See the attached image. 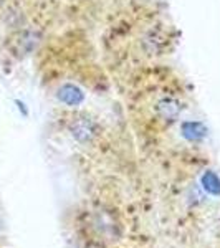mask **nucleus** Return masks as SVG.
Masks as SVG:
<instances>
[{"mask_svg":"<svg viewBox=\"0 0 220 248\" xmlns=\"http://www.w3.org/2000/svg\"><path fill=\"white\" fill-rule=\"evenodd\" d=\"M0 230H2V222H0Z\"/></svg>","mask_w":220,"mask_h":248,"instance_id":"0eeeda50","label":"nucleus"},{"mask_svg":"<svg viewBox=\"0 0 220 248\" xmlns=\"http://www.w3.org/2000/svg\"><path fill=\"white\" fill-rule=\"evenodd\" d=\"M5 2H7V0H0V7H2V5H5Z\"/></svg>","mask_w":220,"mask_h":248,"instance_id":"423d86ee","label":"nucleus"},{"mask_svg":"<svg viewBox=\"0 0 220 248\" xmlns=\"http://www.w3.org/2000/svg\"><path fill=\"white\" fill-rule=\"evenodd\" d=\"M182 136L186 139H189L190 142H199L207 136V129L202 123L187 121L182 124Z\"/></svg>","mask_w":220,"mask_h":248,"instance_id":"20e7f679","label":"nucleus"},{"mask_svg":"<svg viewBox=\"0 0 220 248\" xmlns=\"http://www.w3.org/2000/svg\"><path fill=\"white\" fill-rule=\"evenodd\" d=\"M57 98L63 105H66L70 108H77L85 101V93H83L77 85H73V83H66V85H63L58 90Z\"/></svg>","mask_w":220,"mask_h":248,"instance_id":"7ed1b4c3","label":"nucleus"},{"mask_svg":"<svg viewBox=\"0 0 220 248\" xmlns=\"http://www.w3.org/2000/svg\"><path fill=\"white\" fill-rule=\"evenodd\" d=\"M201 182H202L204 190H205L207 194L219 197V195H220V177L215 174L214 170H205V172H204Z\"/></svg>","mask_w":220,"mask_h":248,"instance_id":"39448f33","label":"nucleus"},{"mask_svg":"<svg viewBox=\"0 0 220 248\" xmlns=\"http://www.w3.org/2000/svg\"><path fill=\"white\" fill-rule=\"evenodd\" d=\"M182 111V106L177 99L174 98H161L157 103H156V113H157L159 118L162 121H167V123H173L175 119L179 118Z\"/></svg>","mask_w":220,"mask_h":248,"instance_id":"f03ea898","label":"nucleus"},{"mask_svg":"<svg viewBox=\"0 0 220 248\" xmlns=\"http://www.w3.org/2000/svg\"><path fill=\"white\" fill-rule=\"evenodd\" d=\"M96 134H98V127L88 118H79L77 123L71 124V136L83 144L91 142Z\"/></svg>","mask_w":220,"mask_h":248,"instance_id":"f257e3e1","label":"nucleus"}]
</instances>
